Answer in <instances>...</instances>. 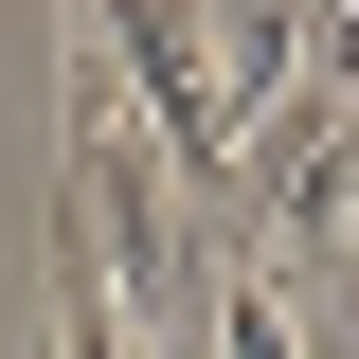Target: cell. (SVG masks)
<instances>
[{"label": "cell", "mask_w": 359, "mask_h": 359, "mask_svg": "<svg viewBox=\"0 0 359 359\" xmlns=\"http://www.w3.org/2000/svg\"><path fill=\"white\" fill-rule=\"evenodd\" d=\"M54 359H162V341L126 323V287H108V269H90L72 233H54Z\"/></svg>", "instance_id": "obj_1"}]
</instances>
